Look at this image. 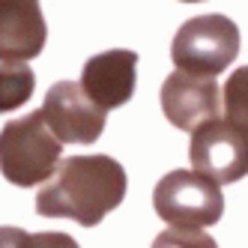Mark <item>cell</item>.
Masks as SVG:
<instances>
[{
	"label": "cell",
	"instance_id": "1",
	"mask_svg": "<svg viewBox=\"0 0 248 248\" xmlns=\"http://www.w3.org/2000/svg\"><path fill=\"white\" fill-rule=\"evenodd\" d=\"M126 170L111 155H72L36 194V212L45 218H72L81 227L99 224L126 198Z\"/></svg>",
	"mask_w": 248,
	"mask_h": 248
},
{
	"label": "cell",
	"instance_id": "2",
	"mask_svg": "<svg viewBox=\"0 0 248 248\" xmlns=\"http://www.w3.org/2000/svg\"><path fill=\"white\" fill-rule=\"evenodd\" d=\"M63 144L48 129L42 111L9 120L0 129V173L12 186L33 188L48 183L60 165Z\"/></svg>",
	"mask_w": 248,
	"mask_h": 248
},
{
	"label": "cell",
	"instance_id": "3",
	"mask_svg": "<svg viewBox=\"0 0 248 248\" xmlns=\"http://www.w3.org/2000/svg\"><path fill=\"white\" fill-rule=\"evenodd\" d=\"M239 54V27L227 15L188 18L170 42V60L180 72L216 78Z\"/></svg>",
	"mask_w": 248,
	"mask_h": 248
},
{
	"label": "cell",
	"instance_id": "4",
	"mask_svg": "<svg viewBox=\"0 0 248 248\" xmlns=\"http://www.w3.org/2000/svg\"><path fill=\"white\" fill-rule=\"evenodd\" d=\"M155 216L170 227H209L224 216L221 186L198 170H170L153 188Z\"/></svg>",
	"mask_w": 248,
	"mask_h": 248
},
{
	"label": "cell",
	"instance_id": "5",
	"mask_svg": "<svg viewBox=\"0 0 248 248\" xmlns=\"http://www.w3.org/2000/svg\"><path fill=\"white\" fill-rule=\"evenodd\" d=\"M188 158L191 170L209 176L212 183H236L248 173V135L230 126L224 117L203 123L191 132Z\"/></svg>",
	"mask_w": 248,
	"mask_h": 248
},
{
	"label": "cell",
	"instance_id": "6",
	"mask_svg": "<svg viewBox=\"0 0 248 248\" xmlns=\"http://www.w3.org/2000/svg\"><path fill=\"white\" fill-rule=\"evenodd\" d=\"M39 111L60 144H93L108 123V111H102L78 81H57Z\"/></svg>",
	"mask_w": 248,
	"mask_h": 248
},
{
	"label": "cell",
	"instance_id": "7",
	"mask_svg": "<svg viewBox=\"0 0 248 248\" xmlns=\"http://www.w3.org/2000/svg\"><path fill=\"white\" fill-rule=\"evenodd\" d=\"M162 111L170 126L194 132L203 123L221 117V90L212 78L188 75L176 69L162 84Z\"/></svg>",
	"mask_w": 248,
	"mask_h": 248
},
{
	"label": "cell",
	"instance_id": "8",
	"mask_svg": "<svg viewBox=\"0 0 248 248\" xmlns=\"http://www.w3.org/2000/svg\"><path fill=\"white\" fill-rule=\"evenodd\" d=\"M135 81H138V54L126 48H114L87 60L78 84L102 111H111L135 96Z\"/></svg>",
	"mask_w": 248,
	"mask_h": 248
},
{
	"label": "cell",
	"instance_id": "9",
	"mask_svg": "<svg viewBox=\"0 0 248 248\" xmlns=\"http://www.w3.org/2000/svg\"><path fill=\"white\" fill-rule=\"evenodd\" d=\"M45 36L48 27L39 0H0V63L39 57Z\"/></svg>",
	"mask_w": 248,
	"mask_h": 248
},
{
	"label": "cell",
	"instance_id": "10",
	"mask_svg": "<svg viewBox=\"0 0 248 248\" xmlns=\"http://www.w3.org/2000/svg\"><path fill=\"white\" fill-rule=\"evenodd\" d=\"M33 90H36V75L27 63H0V114L27 105Z\"/></svg>",
	"mask_w": 248,
	"mask_h": 248
},
{
	"label": "cell",
	"instance_id": "11",
	"mask_svg": "<svg viewBox=\"0 0 248 248\" xmlns=\"http://www.w3.org/2000/svg\"><path fill=\"white\" fill-rule=\"evenodd\" d=\"M224 120L230 126L248 135V66L236 69L233 75L224 81V96H221Z\"/></svg>",
	"mask_w": 248,
	"mask_h": 248
},
{
	"label": "cell",
	"instance_id": "12",
	"mask_svg": "<svg viewBox=\"0 0 248 248\" xmlns=\"http://www.w3.org/2000/svg\"><path fill=\"white\" fill-rule=\"evenodd\" d=\"M0 248H78L69 233H27L21 227H0Z\"/></svg>",
	"mask_w": 248,
	"mask_h": 248
},
{
	"label": "cell",
	"instance_id": "13",
	"mask_svg": "<svg viewBox=\"0 0 248 248\" xmlns=\"http://www.w3.org/2000/svg\"><path fill=\"white\" fill-rule=\"evenodd\" d=\"M153 248H218L216 239H212L206 230L198 227H168L162 230L155 239Z\"/></svg>",
	"mask_w": 248,
	"mask_h": 248
},
{
	"label": "cell",
	"instance_id": "14",
	"mask_svg": "<svg viewBox=\"0 0 248 248\" xmlns=\"http://www.w3.org/2000/svg\"><path fill=\"white\" fill-rule=\"evenodd\" d=\"M183 3H201V0H183Z\"/></svg>",
	"mask_w": 248,
	"mask_h": 248
}]
</instances>
